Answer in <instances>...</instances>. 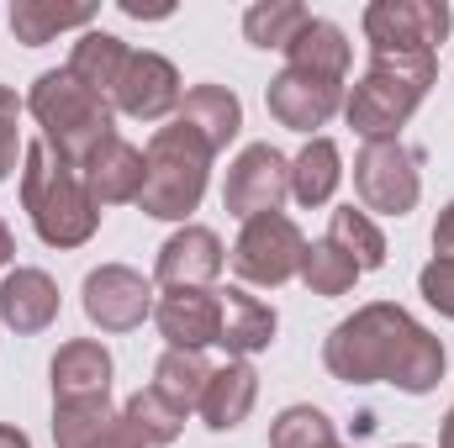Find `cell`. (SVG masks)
Listing matches in <instances>:
<instances>
[{
	"label": "cell",
	"instance_id": "4fadbf2b",
	"mask_svg": "<svg viewBox=\"0 0 454 448\" xmlns=\"http://www.w3.org/2000/svg\"><path fill=\"white\" fill-rule=\"evenodd\" d=\"M264 106L280 127L291 132H312V127H328L333 112H343V85L333 80H312V74H296V69H280L264 90Z\"/></svg>",
	"mask_w": 454,
	"mask_h": 448
},
{
	"label": "cell",
	"instance_id": "83f0119b",
	"mask_svg": "<svg viewBox=\"0 0 454 448\" xmlns=\"http://www.w3.org/2000/svg\"><path fill=\"white\" fill-rule=\"evenodd\" d=\"M307 21H312V11L296 5V0H259V5L243 11V37H248L254 48H275V53H286V48L301 37Z\"/></svg>",
	"mask_w": 454,
	"mask_h": 448
},
{
	"label": "cell",
	"instance_id": "f546056e",
	"mask_svg": "<svg viewBox=\"0 0 454 448\" xmlns=\"http://www.w3.org/2000/svg\"><path fill=\"white\" fill-rule=\"evenodd\" d=\"M301 280H307V290L312 296H343V290H354V280H359V264L343 253L339 243H307V253H301Z\"/></svg>",
	"mask_w": 454,
	"mask_h": 448
},
{
	"label": "cell",
	"instance_id": "5bb4252c",
	"mask_svg": "<svg viewBox=\"0 0 454 448\" xmlns=\"http://www.w3.org/2000/svg\"><path fill=\"white\" fill-rule=\"evenodd\" d=\"M48 375H53V406H85V401H106L112 396V353L96 337L64 343L53 353Z\"/></svg>",
	"mask_w": 454,
	"mask_h": 448
},
{
	"label": "cell",
	"instance_id": "603a6c76",
	"mask_svg": "<svg viewBox=\"0 0 454 448\" xmlns=\"http://www.w3.org/2000/svg\"><path fill=\"white\" fill-rule=\"evenodd\" d=\"M180 121H191L217 153H223L227 143L238 137V127H243V101L227 90V85H196V90H185L180 96Z\"/></svg>",
	"mask_w": 454,
	"mask_h": 448
},
{
	"label": "cell",
	"instance_id": "cb8c5ba5",
	"mask_svg": "<svg viewBox=\"0 0 454 448\" xmlns=\"http://www.w3.org/2000/svg\"><path fill=\"white\" fill-rule=\"evenodd\" d=\"M343 180V153L333 137H312L296 158H291V196L312 212V206H328L333 190Z\"/></svg>",
	"mask_w": 454,
	"mask_h": 448
},
{
	"label": "cell",
	"instance_id": "44dd1931",
	"mask_svg": "<svg viewBox=\"0 0 454 448\" xmlns=\"http://www.w3.org/2000/svg\"><path fill=\"white\" fill-rule=\"evenodd\" d=\"M127 58H132V48L112 37V32H80V42H74V53H69V74L90 90V96H101L106 106L116 101V85H121V69H127Z\"/></svg>",
	"mask_w": 454,
	"mask_h": 448
},
{
	"label": "cell",
	"instance_id": "d6a6232c",
	"mask_svg": "<svg viewBox=\"0 0 454 448\" xmlns=\"http://www.w3.org/2000/svg\"><path fill=\"white\" fill-rule=\"evenodd\" d=\"M418 290H423V301H428L439 317H450L454 322V259H434V264H423Z\"/></svg>",
	"mask_w": 454,
	"mask_h": 448
},
{
	"label": "cell",
	"instance_id": "5b68a950",
	"mask_svg": "<svg viewBox=\"0 0 454 448\" xmlns=\"http://www.w3.org/2000/svg\"><path fill=\"white\" fill-rule=\"evenodd\" d=\"M27 112L37 116L43 143H48L64 164H74V169H85V164L116 137L112 106H106L101 96H90L69 69L37 74L32 90H27Z\"/></svg>",
	"mask_w": 454,
	"mask_h": 448
},
{
	"label": "cell",
	"instance_id": "ac0fdd59",
	"mask_svg": "<svg viewBox=\"0 0 454 448\" xmlns=\"http://www.w3.org/2000/svg\"><path fill=\"white\" fill-rule=\"evenodd\" d=\"M254 401H259V375H254V364L248 359H227L212 369V380H207V390H201V422L212 428V433H232L248 412H254Z\"/></svg>",
	"mask_w": 454,
	"mask_h": 448
},
{
	"label": "cell",
	"instance_id": "4316f807",
	"mask_svg": "<svg viewBox=\"0 0 454 448\" xmlns=\"http://www.w3.org/2000/svg\"><path fill=\"white\" fill-rule=\"evenodd\" d=\"M121 422H127V428H132L148 448H164V444H175V438L185 433V412H180L169 396H159L153 385H143V390H132V396H127Z\"/></svg>",
	"mask_w": 454,
	"mask_h": 448
},
{
	"label": "cell",
	"instance_id": "ba28073f",
	"mask_svg": "<svg viewBox=\"0 0 454 448\" xmlns=\"http://www.w3.org/2000/svg\"><path fill=\"white\" fill-rule=\"evenodd\" d=\"M450 5L444 0H375L364 5V37L370 53H428L450 32Z\"/></svg>",
	"mask_w": 454,
	"mask_h": 448
},
{
	"label": "cell",
	"instance_id": "277c9868",
	"mask_svg": "<svg viewBox=\"0 0 454 448\" xmlns=\"http://www.w3.org/2000/svg\"><path fill=\"white\" fill-rule=\"evenodd\" d=\"M212 158L217 148L191 127V121H169L153 132L148 153H143V196L137 206L159 222H185L201 196H207V174H212Z\"/></svg>",
	"mask_w": 454,
	"mask_h": 448
},
{
	"label": "cell",
	"instance_id": "d4e9b609",
	"mask_svg": "<svg viewBox=\"0 0 454 448\" xmlns=\"http://www.w3.org/2000/svg\"><path fill=\"white\" fill-rule=\"evenodd\" d=\"M90 21H96L90 5H53V0H16L11 5V32L27 48H43V42H53L69 27H85L90 32Z\"/></svg>",
	"mask_w": 454,
	"mask_h": 448
},
{
	"label": "cell",
	"instance_id": "1f68e13d",
	"mask_svg": "<svg viewBox=\"0 0 454 448\" xmlns=\"http://www.w3.org/2000/svg\"><path fill=\"white\" fill-rule=\"evenodd\" d=\"M21 112H27V101L11 85H0V185L16 174V158L27 153L21 148Z\"/></svg>",
	"mask_w": 454,
	"mask_h": 448
},
{
	"label": "cell",
	"instance_id": "8992f818",
	"mask_svg": "<svg viewBox=\"0 0 454 448\" xmlns=\"http://www.w3.org/2000/svg\"><path fill=\"white\" fill-rule=\"evenodd\" d=\"M354 190L364 201V212L380 217H407L423 196V153L407 148L402 137H380L364 143L354 158Z\"/></svg>",
	"mask_w": 454,
	"mask_h": 448
},
{
	"label": "cell",
	"instance_id": "836d02e7",
	"mask_svg": "<svg viewBox=\"0 0 454 448\" xmlns=\"http://www.w3.org/2000/svg\"><path fill=\"white\" fill-rule=\"evenodd\" d=\"M434 253L439 259H454V201L439 212V222H434Z\"/></svg>",
	"mask_w": 454,
	"mask_h": 448
},
{
	"label": "cell",
	"instance_id": "7402d4cb",
	"mask_svg": "<svg viewBox=\"0 0 454 448\" xmlns=\"http://www.w3.org/2000/svg\"><path fill=\"white\" fill-rule=\"evenodd\" d=\"M286 69L343 85V74H348V37H343V27L323 21V16H312V21L301 27V37L286 48Z\"/></svg>",
	"mask_w": 454,
	"mask_h": 448
},
{
	"label": "cell",
	"instance_id": "8fae6325",
	"mask_svg": "<svg viewBox=\"0 0 454 448\" xmlns=\"http://www.w3.org/2000/svg\"><path fill=\"white\" fill-rule=\"evenodd\" d=\"M227 264V248L223 237L212 232V227H180L164 248H159V259H153V280L164 285V290H212V280L223 274Z\"/></svg>",
	"mask_w": 454,
	"mask_h": 448
},
{
	"label": "cell",
	"instance_id": "30bf717a",
	"mask_svg": "<svg viewBox=\"0 0 454 448\" xmlns=\"http://www.w3.org/2000/svg\"><path fill=\"white\" fill-rule=\"evenodd\" d=\"M153 306H159L153 280H143L127 264H101V269L85 274V317L101 333H132V328H143V317H153Z\"/></svg>",
	"mask_w": 454,
	"mask_h": 448
},
{
	"label": "cell",
	"instance_id": "6da1fadb",
	"mask_svg": "<svg viewBox=\"0 0 454 448\" xmlns=\"http://www.w3.org/2000/svg\"><path fill=\"white\" fill-rule=\"evenodd\" d=\"M323 364L348 385H396L402 396H428L444 380L450 353L396 301H370L328 333Z\"/></svg>",
	"mask_w": 454,
	"mask_h": 448
},
{
	"label": "cell",
	"instance_id": "484cf974",
	"mask_svg": "<svg viewBox=\"0 0 454 448\" xmlns=\"http://www.w3.org/2000/svg\"><path fill=\"white\" fill-rule=\"evenodd\" d=\"M207 380H212V364H207V353H196V348H164V359L153 364V390L169 396L185 417L201 406Z\"/></svg>",
	"mask_w": 454,
	"mask_h": 448
},
{
	"label": "cell",
	"instance_id": "2e32d148",
	"mask_svg": "<svg viewBox=\"0 0 454 448\" xmlns=\"http://www.w3.org/2000/svg\"><path fill=\"white\" fill-rule=\"evenodd\" d=\"M53 317H59V285L48 269H11L0 280V322L11 333H48Z\"/></svg>",
	"mask_w": 454,
	"mask_h": 448
},
{
	"label": "cell",
	"instance_id": "74e56055",
	"mask_svg": "<svg viewBox=\"0 0 454 448\" xmlns=\"http://www.w3.org/2000/svg\"><path fill=\"white\" fill-rule=\"evenodd\" d=\"M402 448H418V444H402Z\"/></svg>",
	"mask_w": 454,
	"mask_h": 448
},
{
	"label": "cell",
	"instance_id": "e0dca14e",
	"mask_svg": "<svg viewBox=\"0 0 454 448\" xmlns=\"http://www.w3.org/2000/svg\"><path fill=\"white\" fill-rule=\"evenodd\" d=\"M53 444L59 448H148L112 401H85V406H53Z\"/></svg>",
	"mask_w": 454,
	"mask_h": 448
},
{
	"label": "cell",
	"instance_id": "d6986e66",
	"mask_svg": "<svg viewBox=\"0 0 454 448\" xmlns=\"http://www.w3.org/2000/svg\"><path fill=\"white\" fill-rule=\"evenodd\" d=\"M223 301V328H217V343L227 348V359H248V353H264L275 343V306H264L259 296H248L243 285H227L217 290Z\"/></svg>",
	"mask_w": 454,
	"mask_h": 448
},
{
	"label": "cell",
	"instance_id": "7c38bea8",
	"mask_svg": "<svg viewBox=\"0 0 454 448\" xmlns=\"http://www.w3.org/2000/svg\"><path fill=\"white\" fill-rule=\"evenodd\" d=\"M112 112L132 116V121H164L169 112H180V69L164 53H132L121 69Z\"/></svg>",
	"mask_w": 454,
	"mask_h": 448
},
{
	"label": "cell",
	"instance_id": "7a4b0ae2",
	"mask_svg": "<svg viewBox=\"0 0 454 448\" xmlns=\"http://www.w3.org/2000/svg\"><path fill=\"white\" fill-rule=\"evenodd\" d=\"M21 212L48 248H80L101 227V206L90 201L85 174L64 164L48 143H27L21 153Z\"/></svg>",
	"mask_w": 454,
	"mask_h": 448
},
{
	"label": "cell",
	"instance_id": "f1b7e54d",
	"mask_svg": "<svg viewBox=\"0 0 454 448\" xmlns=\"http://www.w3.org/2000/svg\"><path fill=\"white\" fill-rule=\"evenodd\" d=\"M328 243H339L343 253L359 264V274H370V269H380V264H386V232L375 227L370 212L339 206V212H333V222H328Z\"/></svg>",
	"mask_w": 454,
	"mask_h": 448
},
{
	"label": "cell",
	"instance_id": "8d00e7d4",
	"mask_svg": "<svg viewBox=\"0 0 454 448\" xmlns=\"http://www.w3.org/2000/svg\"><path fill=\"white\" fill-rule=\"evenodd\" d=\"M439 448H454V406H450V417H444V433H439Z\"/></svg>",
	"mask_w": 454,
	"mask_h": 448
},
{
	"label": "cell",
	"instance_id": "ffe728a7",
	"mask_svg": "<svg viewBox=\"0 0 454 448\" xmlns=\"http://www.w3.org/2000/svg\"><path fill=\"white\" fill-rule=\"evenodd\" d=\"M80 174H85V190H90L96 206L137 201L143 196V148H132L127 137H112Z\"/></svg>",
	"mask_w": 454,
	"mask_h": 448
},
{
	"label": "cell",
	"instance_id": "d590c367",
	"mask_svg": "<svg viewBox=\"0 0 454 448\" xmlns=\"http://www.w3.org/2000/svg\"><path fill=\"white\" fill-rule=\"evenodd\" d=\"M11 253H16V237H11V227L0 222V264H5V259H11Z\"/></svg>",
	"mask_w": 454,
	"mask_h": 448
},
{
	"label": "cell",
	"instance_id": "9a60e30c",
	"mask_svg": "<svg viewBox=\"0 0 454 448\" xmlns=\"http://www.w3.org/2000/svg\"><path fill=\"white\" fill-rule=\"evenodd\" d=\"M153 322H159L169 348H196L201 353L207 343H217L223 301H217V290H169V296H159Z\"/></svg>",
	"mask_w": 454,
	"mask_h": 448
},
{
	"label": "cell",
	"instance_id": "4dcf8cb0",
	"mask_svg": "<svg viewBox=\"0 0 454 448\" xmlns=\"http://www.w3.org/2000/svg\"><path fill=\"white\" fill-rule=\"evenodd\" d=\"M270 448H339V433L328 412L317 406H286L270 428Z\"/></svg>",
	"mask_w": 454,
	"mask_h": 448
},
{
	"label": "cell",
	"instance_id": "9c48e42d",
	"mask_svg": "<svg viewBox=\"0 0 454 448\" xmlns=\"http://www.w3.org/2000/svg\"><path fill=\"white\" fill-rule=\"evenodd\" d=\"M291 196V158L270 143H248L232 164H227V185H223V206L248 222L264 212H280V201Z\"/></svg>",
	"mask_w": 454,
	"mask_h": 448
},
{
	"label": "cell",
	"instance_id": "3957f363",
	"mask_svg": "<svg viewBox=\"0 0 454 448\" xmlns=\"http://www.w3.org/2000/svg\"><path fill=\"white\" fill-rule=\"evenodd\" d=\"M434 80H439V58L428 53H370V69L343 96V116L364 143L396 137L407 116L423 106Z\"/></svg>",
	"mask_w": 454,
	"mask_h": 448
},
{
	"label": "cell",
	"instance_id": "52a82bcc",
	"mask_svg": "<svg viewBox=\"0 0 454 448\" xmlns=\"http://www.w3.org/2000/svg\"><path fill=\"white\" fill-rule=\"evenodd\" d=\"M301 253H307V237L301 227L291 222L286 212H264V217H248L238 243H232V269L243 285H286L301 274Z\"/></svg>",
	"mask_w": 454,
	"mask_h": 448
},
{
	"label": "cell",
	"instance_id": "e575fe53",
	"mask_svg": "<svg viewBox=\"0 0 454 448\" xmlns=\"http://www.w3.org/2000/svg\"><path fill=\"white\" fill-rule=\"evenodd\" d=\"M0 448H32V438H27L16 422H0Z\"/></svg>",
	"mask_w": 454,
	"mask_h": 448
}]
</instances>
